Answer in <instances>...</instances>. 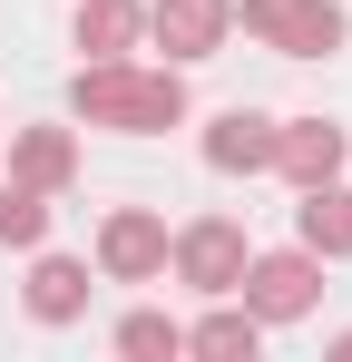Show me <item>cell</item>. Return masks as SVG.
I'll list each match as a JSON object with an SVG mask.
<instances>
[{"label":"cell","instance_id":"9a60e30c","mask_svg":"<svg viewBox=\"0 0 352 362\" xmlns=\"http://www.w3.org/2000/svg\"><path fill=\"white\" fill-rule=\"evenodd\" d=\"M40 226H49L40 196H0V245H40Z\"/></svg>","mask_w":352,"mask_h":362},{"label":"cell","instance_id":"8fae6325","mask_svg":"<svg viewBox=\"0 0 352 362\" xmlns=\"http://www.w3.org/2000/svg\"><path fill=\"white\" fill-rule=\"evenodd\" d=\"M127 40H137V10H127V0H88V10H78V49L117 59Z\"/></svg>","mask_w":352,"mask_h":362},{"label":"cell","instance_id":"7c38bea8","mask_svg":"<svg viewBox=\"0 0 352 362\" xmlns=\"http://www.w3.org/2000/svg\"><path fill=\"white\" fill-rule=\"evenodd\" d=\"M20 177H30V186H59V177H69V137H59V127L20 137Z\"/></svg>","mask_w":352,"mask_h":362},{"label":"cell","instance_id":"5bb4252c","mask_svg":"<svg viewBox=\"0 0 352 362\" xmlns=\"http://www.w3.org/2000/svg\"><path fill=\"white\" fill-rule=\"evenodd\" d=\"M117 343H127V353H176L186 333H176L167 313H127V323H117Z\"/></svg>","mask_w":352,"mask_h":362},{"label":"cell","instance_id":"4fadbf2b","mask_svg":"<svg viewBox=\"0 0 352 362\" xmlns=\"http://www.w3.org/2000/svg\"><path fill=\"white\" fill-rule=\"evenodd\" d=\"M186 343H196V353H254V313H216V323H196Z\"/></svg>","mask_w":352,"mask_h":362},{"label":"cell","instance_id":"277c9868","mask_svg":"<svg viewBox=\"0 0 352 362\" xmlns=\"http://www.w3.org/2000/svg\"><path fill=\"white\" fill-rule=\"evenodd\" d=\"M225 0H157V10H147V30H157V40H167L176 59H206V49H216V40H225Z\"/></svg>","mask_w":352,"mask_h":362},{"label":"cell","instance_id":"5b68a950","mask_svg":"<svg viewBox=\"0 0 352 362\" xmlns=\"http://www.w3.org/2000/svg\"><path fill=\"white\" fill-rule=\"evenodd\" d=\"M274 167H284L293 186H323L333 167H343V127H323V118H293L284 137H274Z\"/></svg>","mask_w":352,"mask_h":362},{"label":"cell","instance_id":"7a4b0ae2","mask_svg":"<svg viewBox=\"0 0 352 362\" xmlns=\"http://www.w3.org/2000/svg\"><path fill=\"white\" fill-rule=\"evenodd\" d=\"M245 30L274 40L284 59H313V49L343 40V10H323V0H245Z\"/></svg>","mask_w":352,"mask_h":362},{"label":"cell","instance_id":"52a82bcc","mask_svg":"<svg viewBox=\"0 0 352 362\" xmlns=\"http://www.w3.org/2000/svg\"><path fill=\"white\" fill-rule=\"evenodd\" d=\"M206 157H216V167H274V127L254 118V108H225L216 137H206Z\"/></svg>","mask_w":352,"mask_h":362},{"label":"cell","instance_id":"ba28073f","mask_svg":"<svg viewBox=\"0 0 352 362\" xmlns=\"http://www.w3.org/2000/svg\"><path fill=\"white\" fill-rule=\"evenodd\" d=\"M167 264V226L157 216H117L108 226V274H157Z\"/></svg>","mask_w":352,"mask_h":362},{"label":"cell","instance_id":"8992f818","mask_svg":"<svg viewBox=\"0 0 352 362\" xmlns=\"http://www.w3.org/2000/svg\"><path fill=\"white\" fill-rule=\"evenodd\" d=\"M235 284L254 294V313H274V323H284V313L313 303V255H264V264H254V274H235Z\"/></svg>","mask_w":352,"mask_h":362},{"label":"cell","instance_id":"9c48e42d","mask_svg":"<svg viewBox=\"0 0 352 362\" xmlns=\"http://www.w3.org/2000/svg\"><path fill=\"white\" fill-rule=\"evenodd\" d=\"M303 245H313V255H352V196L303 186Z\"/></svg>","mask_w":352,"mask_h":362},{"label":"cell","instance_id":"30bf717a","mask_svg":"<svg viewBox=\"0 0 352 362\" xmlns=\"http://www.w3.org/2000/svg\"><path fill=\"white\" fill-rule=\"evenodd\" d=\"M78 294H88V274H78L69 255H49V264L30 274V313H40V323H69V313H78Z\"/></svg>","mask_w":352,"mask_h":362},{"label":"cell","instance_id":"3957f363","mask_svg":"<svg viewBox=\"0 0 352 362\" xmlns=\"http://www.w3.org/2000/svg\"><path fill=\"white\" fill-rule=\"evenodd\" d=\"M176 264H186V284H206V294H235V274H245V226L206 216L196 235L176 245Z\"/></svg>","mask_w":352,"mask_h":362},{"label":"cell","instance_id":"6da1fadb","mask_svg":"<svg viewBox=\"0 0 352 362\" xmlns=\"http://www.w3.org/2000/svg\"><path fill=\"white\" fill-rule=\"evenodd\" d=\"M186 108V88H176L167 69L147 78V69H88L78 78V118L88 127H176Z\"/></svg>","mask_w":352,"mask_h":362}]
</instances>
